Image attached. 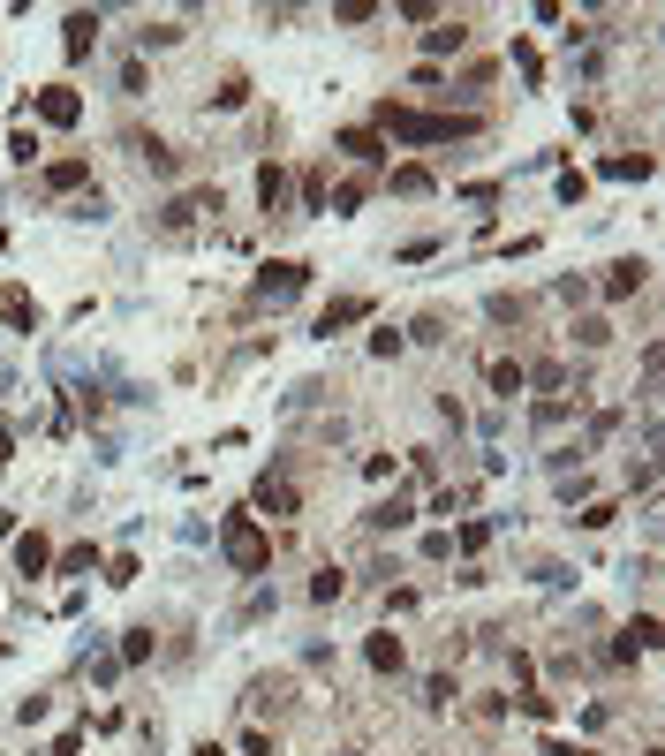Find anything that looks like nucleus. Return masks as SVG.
I'll list each match as a JSON object with an SVG mask.
<instances>
[{
    "instance_id": "nucleus-1",
    "label": "nucleus",
    "mask_w": 665,
    "mask_h": 756,
    "mask_svg": "<svg viewBox=\"0 0 665 756\" xmlns=\"http://www.w3.org/2000/svg\"><path fill=\"white\" fill-rule=\"evenodd\" d=\"M371 129H378V137H386V144H461V137H477V129H484V121L477 114H416V106H378V114H371Z\"/></svg>"
},
{
    "instance_id": "nucleus-2",
    "label": "nucleus",
    "mask_w": 665,
    "mask_h": 756,
    "mask_svg": "<svg viewBox=\"0 0 665 756\" xmlns=\"http://www.w3.org/2000/svg\"><path fill=\"white\" fill-rule=\"evenodd\" d=\"M220 552H227L235 575H265V567H273V537L257 530V515H227L220 522Z\"/></svg>"
},
{
    "instance_id": "nucleus-3",
    "label": "nucleus",
    "mask_w": 665,
    "mask_h": 756,
    "mask_svg": "<svg viewBox=\"0 0 665 756\" xmlns=\"http://www.w3.org/2000/svg\"><path fill=\"white\" fill-rule=\"evenodd\" d=\"M310 288V265H295V258H273V265H257V280H250V303H288V295H303Z\"/></svg>"
},
{
    "instance_id": "nucleus-4",
    "label": "nucleus",
    "mask_w": 665,
    "mask_h": 756,
    "mask_svg": "<svg viewBox=\"0 0 665 756\" xmlns=\"http://www.w3.org/2000/svg\"><path fill=\"white\" fill-rule=\"evenodd\" d=\"M0 326H16V333H38L46 326V310H38L31 288H16V280H0Z\"/></svg>"
},
{
    "instance_id": "nucleus-5",
    "label": "nucleus",
    "mask_w": 665,
    "mask_h": 756,
    "mask_svg": "<svg viewBox=\"0 0 665 756\" xmlns=\"http://www.w3.org/2000/svg\"><path fill=\"white\" fill-rule=\"evenodd\" d=\"M363 318H371V295H333V303L318 310V341H333V333H348V326H363Z\"/></svg>"
},
{
    "instance_id": "nucleus-6",
    "label": "nucleus",
    "mask_w": 665,
    "mask_h": 756,
    "mask_svg": "<svg viewBox=\"0 0 665 756\" xmlns=\"http://www.w3.org/2000/svg\"><path fill=\"white\" fill-rule=\"evenodd\" d=\"M31 114H38V121H53V129H76V121H84V99H76L69 84H46V91L31 99Z\"/></svg>"
},
{
    "instance_id": "nucleus-7",
    "label": "nucleus",
    "mask_w": 665,
    "mask_h": 756,
    "mask_svg": "<svg viewBox=\"0 0 665 756\" xmlns=\"http://www.w3.org/2000/svg\"><path fill=\"white\" fill-rule=\"evenodd\" d=\"M197 212H220V189H189V197H174V205L159 212V227H167V235H189Z\"/></svg>"
},
{
    "instance_id": "nucleus-8",
    "label": "nucleus",
    "mask_w": 665,
    "mask_h": 756,
    "mask_svg": "<svg viewBox=\"0 0 665 756\" xmlns=\"http://www.w3.org/2000/svg\"><path fill=\"white\" fill-rule=\"evenodd\" d=\"M91 46H99V8H69V23H61V53L84 61Z\"/></svg>"
},
{
    "instance_id": "nucleus-9",
    "label": "nucleus",
    "mask_w": 665,
    "mask_h": 756,
    "mask_svg": "<svg viewBox=\"0 0 665 756\" xmlns=\"http://www.w3.org/2000/svg\"><path fill=\"white\" fill-rule=\"evenodd\" d=\"M409 522H416V499H409V492H393V499H378L371 515H363V530L386 537V530H409Z\"/></svg>"
},
{
    "instance_id": "nucleus-10",
    "label": "nucleus",
    "mask_w": 665,
    "mask_h": 756,
    "mask_svg": "<svg viewBox=\"0 0 665 756\" xmlns=\"http://www.w3.org/2000/svg\"><path fill=\"white\" fill-rule=\"evenodd\" d=\"M257 507H265V515H303V492H295L288 477L265 469V477H257Z\"/></svg>"
},
{
    "instance_id": "nucleus-11",
    "label": "nucleus",
    "mask_w": 665,
    "mask_h": 756,
    "mask_svg": "<svg viewBox=\"0 0 665 756\" xmlns=\"http://www.w3.org/2000/svg\"><path fill=\"white\" fill-rule=\"evenodd\" d=\"M363 666H371V673H401V666H409V651H401V636H393V628H378V636L363 643Z\"/></svg>"
},
{
    "instance_id": "nucleus-12",
    "label": "nucleus",
    "mask_w": 665,
    "mask_h": 756,
    "mask_svg": "<svg viewBox=\"0 0 665 756\" xmlns=\"http://www.w3.org/2000/svg\"><path fill=\"white\" fill-rule=\"evenodd\" d=\"M658 651V613H635V628L613 643V658H650Z\"/></svg>"
},
{
    "instance_id": "nucleus-13",
    "label": "nucleus",
    "mask_w": 665,
    "mask_h": 756,
    "mask_svg": "<svg viewBox=\"0 0 665 756\" xmlns=\"http://www.w3.org/2000/svg\"><path fill=\"white\" fill-rule=\"evenodd\" d=\"M333 144H341L348 159H363V167H378V159H386V137H378V129H341Z\"/></svg>"
},
{
    "instance_id": "nucleus-14",
    "label": "nucleus",
    "mask_w": 665,
    "mask_h": 756,
    "mask_svg": "<svg viewBox=\"0 0 665 756\" xmlns=\"http://www.w3.org/2000/svg\"><path fill=\"white\" fill-rule=\"evenodd\" d=\"M129 152H137L144 167L159 174V182H174V174H182V159H174V152H167V144H159V137H129Z\"/></svg>"
},
{
    "instance_id": "nucleus-15",
    "label": "nucleus",
    "mask_w": 665,
    "mask_h": 756,
    "mask_svg": "<svg viewBox=\"0 0 665 756\" xmlns=\"http://www.w3.org/2000/svg\"><path fill=\"white\" fill-rule=\"evenodd\" d=\"M643 280H650V265H643V258H620L613 273H605V295H613V303H628V295L643 288Z\"/></svg>"
},
{
    "instance_id": "nucleus-16",
    "label": "nucleus",
    "mask_w": 665,
    "mask_h": 756,
    "mask_svg": "<svg viewBox=\"0 0 665 756\" xmlns=\"http://www.w3.org/2000/svg\"><path fill=\"white\" fill-rule=\"evenodd\" d=\"M257 205H265V212H288V167H273V159L257 167Z\"/></svg>"
},
{
    "instance_id": "nucleus-17",
    "label": "nucleus",
    "mask_w": 665,
    "mask_h": 756,
    "mask_svg": "<svg viewBox=\"0 0 665 756\" xmlns=\"http://www.w3.org/2000/svg\"><path fill=\"white\" fill-rule=\"evenodd\" d=\"M461 46H469V23H461V16H439L424 31V53H461Z\"/></svg>"
},
{
    "instance_id": "nucleus-18",
    "label": "nucleus",
    "mask_w": 665,
    "mask_h": 756,
    "mask_svg": "<svg viewBox=\"0 0 665 756\" xmlns=\"http://www.w3.org/2000/svg\"><path fill=\"white\" fill-rule=\"evenodd\" d=\"M16 567H23V575H46V567H53V545H46L38 530H23V537H16Z\"/></svg>"
},
{
    "instance_id": "nucleus-19",
    "label": "nucleus",
    "mask_w": 665,
    "mask_h": 756,
    "mask_svg": "<svg viewBox=\"0 0 665 756\" xmlns=\"http://www.w3.org/2000/svg\"><path fill=\"white\" fill-rule=\"evenodd\" d=\"M575 409H582V394H545V401H537L529 416H537V431H560V424H567Z\"/></svg>"
},
{
    "instance_id": "nucleus-20",
    "label": "nucleus",
    "mask_w": 665,
    "mask_h": 756,
    "mask_svg": "<svg viewBox=\"0 0 665 756\" xmlns=\"http://www.w3.org/2000/svg\"><path fill=\"white\" fill-rule=\"evenodd\" d=\"M91 182V159H53L46 167V189H84Z\"/></svg>"
},
{
    "instance_id": "nucleus-21",
    "label": "nucleus",
    "mask_w": 665,
    "mask_h": 756,
    "mask_svg": "<svg viewBox=\"0 0 665 756\" xmlns=\"http://www.w3.org/2000/svg\"><path fill=\"white\" fill-rule=\"evenodd\" d=\"M605 182H650V152H620V159H605Z\"/></svg>"
},
{
    "instance_id": "nucleus-22",
    "label": "nucleus",
    "mask_w": 665,
    "mask_h": 756,
    "mask_svg": "<svg viewBox=\"0 0 665 756\" xmlns=\"http://www.w3.org/2000/svg\"><path fill=\"white\" fill-rule=\"evenodd\" d=\"M393 189H401V197H431L439 174H431V167H393Z\"/></svg>"
},
{
    "instance_id": "nucleus-23",
    "label": "nucleus",
    "mask_w": 665,
    "mask_h": 756,
    "mask_svg": "<svg viewBox=\"0 0 665 756\" xmlns=\"http://www.w3.org/2000/svg\"><path fill=\"white\" fill-rule=\"evenodd\" d=\"M484 378H492V394H499V401H514V394H522V363H514V356H499Z\"/></svg>"
},
{
    "instance_id": "nucleus-24",
    "label": "nucleus",
    "mask_w": 665,
    "mask_h": 756,
    "mask_svg": "<svg viewBox=\"0 0 665 756\" xmlns=\"http://www.w3.org/2000/svg\"><path fill=\"white\" fill-rule=\"evenodd\" d=\"M484 545H492V522H461L454 530V552H469V560H477Z\"/></svg>"
},
{
    "instance_id": "nucleus-25",
    "label": "nucleus",
    "mask_w": 665,
    "mask_h": 756,
    "mask_svg": "<svg viewBox=\"0 0 665 756\" xmlns=\"http://www.w3.org/2000/svg\"><path fill=\"white\" fill-rule=\"evenodd\" d=\"M144 658H152V628H129L121 636V666H144Z\"/></svg>"
},
{
    "instance_id": "nucleus-26",
    "label": "nucleus",
    "mask_w": 665,
    "mask_h": 756,
    "mask_svg": "<svg viewBox=\"0 0 665 756\" xmlns=\"http://www.w3.org/2000/svg\"><path fill=\"white\" fill-rule=\"evenodd\" d=\"M212 106H220V114H235V106H250V84H242V76H227V84L212 91Z\"/></svg>"
},
{
    "instance_id": "nucleus-27",
    "label": "nucleus",
    "mask_w": 665,
    "mask_h": 756,
    "mask_svg": "<svg viewBox=\"0 0 665 756\" xmlns=\"http://www.w3.org/2000/svg\"><path fill=\"white\" fill-rule=\"evenodd\" d=\"M341 590H348V575H341V567H325L318 583H310V598H318V605H333V598H341Z\"/></svg>"
},
{
    "instance_id": "nucleus-28",
    "label": "nucleus",
    "mask_w": 665,
    "mask_h": 756,
    "mask_svg": "<svg viewBox=\"0 0 665 756\" xmlns=\"http://www.w3.org/2000/svg\"><path fill=\"white\" fill-rule=\"evenodd\" d=\"M484 318H492V326H514V318H522V295H492V303H484Z\"/></svg>"
},
{
    "instance_id": "nucleus-29",
    "label": "nucleus",
    "mask_w": 665,
    "mask_h": 756,
    "mask_svg": "<svg viewBox=\"0 0 665 756\" xmlns=\"http://www.w3.org/2000/svg\"><path fill=\"white\" fill-rule=\"evenodd\" d=\"M401 341H446V318H439V310H424V318H416Z\"/></svg>"
},
{
    "instance_id": "nucleus-30",
    "label": "nucleus",
    "mask_w": 665,
    "mask_h": 756,
    "mask_svg": "<svg viewBox=\"0 0 665 756\" xmlns=\"http://www.w3.org/2000/svg\"><path fill=\"white\" fill-rule=\"evenodd\" d=\"M91 560H99V545H69V552H61V560H53V567H61V575H84Z\"/></svg>"
},
{
    "instance_id": "nucleus-31",
    "label": "nucleus",
    "mask_w": 665,
    "mask_h": 756,
    "mask_svg": "<svg viewBox=\"0 0 665 756\" xmlns=\"http://www.w3.org/2000/svg\"><path fill=\"white\" fill-rule=\"evenodd\" d=\"M613 515H620L613 499H590V507H582V515H575V522H582V530H605V522H613Z\"/></svg>"
},
{
    "instance_id": "nucleus-32",
    "label": "nucleus",
    "mask_w": 665,
    "mask_h": 756,
    "mask_svg": "<svg viewBox=\"0 0 665 756\" xmlns=\"http://www.w3.org/2000/svg\"><path fill=\"white\" fill-rule=\"evenodd\" d=\"M575 341H582V348H605V341H613V326H605V318H582Z\"/></svg>"
},
{
    "instance_id": "nucleus-33",
    "label": "nucleus",
    "mask_w": 665,
    "mask_h": 756,
    "mask_svg": "<svg viewBox=\"0 0 665 756\" xmlns=\"http://www.w3.org/2000/svg\"><path fill=\"white\" fill-rule=\"evenodd\" d=\"M424 704H431V711L454 704V681H446V673H431V681H424Z\"/></svg>"
},
{
    "instance_id": "nucleus-34",
    "label": "nucleus",
    "mask_w": 665,
    "mask_h": 756,
    "mask_svg": "<svg viewBox=\"0 0 665 756\" xmlns=\"http://www.w3.org/2000/svg\"><path fill=\"white\" fill-rule=\"evenodd\" d=\"M8 159H16V167H31V159H38V137H31V129H16V137H8Z\"/></svg>"
},
{
    "instance_id": "nucleus-35",
    "label": "nucleus",
    "mask_w": 665,
    "mask_h": 756,
    "mask_svg": "<svg viewBox=\"0 0 665 756\" xmlns=\"http://www.w3.org/2000/svg\"><path fill=\"white\" fill-rule=\"evenodd\" d=\"M325 197H333V189H325V174H303V212H325Z\"/></svg>"
},
{
    "instance_id": "nucleus-36",
    "label": "nucleus",
    "mask_w": 665,
    "mask_h": 756,
    "mask_svg": "<svg viewBox=\"0 0 665 756\" xmlns=\"http://www.w3.org/2000/svg\"><path fill=\"white\" fill-rule=\"evenodd\" d=\"M409 477H416V484H431V477H439V454L416 447V454H409Z\"/></svg>"
},
{
    "instance_id": "nucleus-37",
    "label": "nucleus",
    "mask_w": 665,
    "mask_h": 756,
    "mask_svg": "<svg viewBox=\"0 0 665 756\" xmlns=\"http://www.w3.org/2000/svg\"><path fill=\"white\" fill-rule=\"evenodd\" d=\"M371 16H378L371 0H341V8H333V23H371Z\"/></svg>"
},
{
    "instance_id": "nucleus-38",
    "label": "nucleus",
    "mask_w": 665,
    "mask_h": 756,
    "mask_svg": "<svg viewBox=\"0 0 665 756\" xmlns=\"http://www.w3.org/2000/svg\"><path fill=\"white\" fill-rule=\"evenodd\" d=\"M424 560H454V530H431L424 537Z\"/></svg>"
},
{
    "instance_id": "nucleus-39",
    "label": "nucleus",
    "mask_w": 665,
    "mask_h": 756,
    "mask_svg": "<svg viewBox=\"0 0 665 756\" xmlns=\"http://www.w3.org/2000/svg\"><path fill=\"white\" fill-rule=\"evenodd\" d=\"M46 711H53L46 696H23V704H16V719H23V726H46Z\"/></svg>"
},
{
    "instance_id": "nucleus-40",
    "label": "nucleus",
    "mask_w": 665,
    "mask_h": 756,
    "mask_svg": "<svg viewBox=\"0 0 665 756\" xmlns=\"http://www.w3.org/2000/svg\"><path fill=\"white\" fill-rule=\"evenodd\" d=\"M242 749H250V756H280V749H273V734H257V726L242 734Z\"/></svg>"
},
{
    "instance_id": "nucleus-41",
    "label": "nucleus",
    "mask_w": 665,
    "mask_h": 756,
    "mask_svg": "<svg viewBox=\"0 0 665 756\" xmlns=\"http://www.w3.org/2000/svg\"><path fill=\"white\" fill-rule=\"evenodd\" d=\"M545 756H597V749H575V741H545Z\"/></svg>"
}]
</instances>
